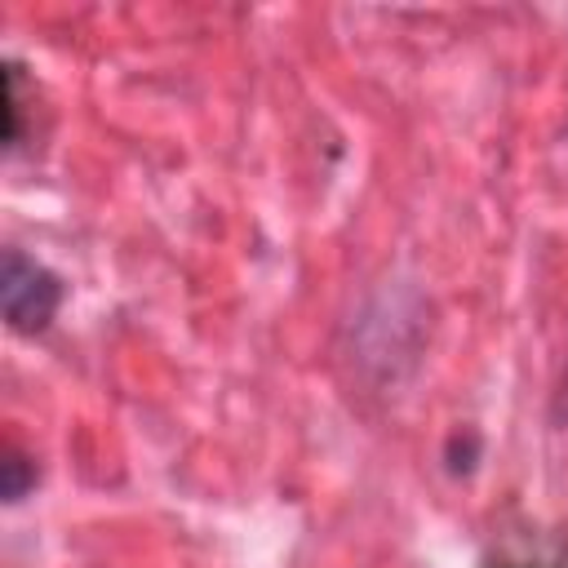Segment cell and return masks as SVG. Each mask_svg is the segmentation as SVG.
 I'll return each mask as SVG.
<instances>
[{
	"instance_id": "7a4b0ae2",
	"label": "cell",
	"mask_w": 568,
	"mask_h": 568,
	"mask_svg": "<svg viewBox=\"0 0 568 568\" xmlns=\"http://www.w3.org/2000/svg\"><path fill=\"white\" fill-rule=\"evenodd\" d=\"M0 470H4V501H18L22 493H27V484H31V470H27V462L9 448L4 453V462H0Z\"/></svg>"
},
{
	"instance_id": "6da1fadb",
	"label": "cell",
	"mask_w": 568,
	"mask_h": 568,
	"mask_svg": "<svg viewBox=\"0 0 568 568\" xmlns=\"http://www.w3.org/2000/svg\"><path fill=\"white\" fill-rule=\"evenodd\" d=\"M62 302V284L49 266L31 262L27 253L18 248H4L0 257V306H4V320L9 328L18 333H40L53 311Z\"/></svg>"
}]
</instances>
